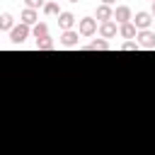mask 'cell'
<instances>
[{"label": "cell", "mask_w": 155, "mask_h": 155, "mask_svg": "<svg viewBox=\"0 0 155 155\" xmlns=\"http://www.w3.org/2000/svg\"><path fill=\"white\" fill-rule=\"evenodd\" d=\"M97 31H99V24H97L94 17H82V19H78V34H80V36L90 39V36H94Z\"/></svg>", "instance_id": "obj_1"}, {"label": "cell", "mask_w": 155, "mask_h": 155, "mask_svg": "<svg viewBox=\"0 0 155 155\" xmlns=\"http://www.w3.org/2000/svg\"><path fill=\"white\" fill-rule=\"evenodd\" d=\"M29 34H31V27H27V24H15V29L10 31V41L12 44H22V41H27L29 39Z\"/></svg>", "instance_id": "obj_2"}, {"label": "cell", "mask_w": 155, "mask_h": 155, "mask_svg": "<svg viewBox=\"0 0 155 155\" xmlns=\"http://www.w3.org/2000/svg\"><path fill=\"white\" fill-rule=\"evenodd\" d=\"M136 41H138V46H140V48H148V51H153V48H155V31H153V29L138 31Z\"/></svg>", "instance_id": "obj_3"}, {"label": "cell", "mask_w": 155, "mask_h": 155, "mask_svg": "<svg viewBox=\"0 0 155 155\" xmlns=\"http://www.w3.org/2000/svg\"><path fill=\"white\" fill-rule=\"evenodd\" d=\"M114 22L121 27V24H126V22H133V12H131V7L128 5H119L116 10H114Z\"/></svg>", "instance_id": "obj_4"}, {"label": "cell", "mask_w": 155, "mask_h": 155, "mask_svg": "<svg viewBox=\"0 0 155 155\" xmlns=\"http://www.w3.org/2000/svg\"><path fill=\"white\" fill-rule=\"evenodd\" d=\"M133 24H136V29L138 31H145V29H150V24H153V12H136V17H133Z\"/></svg>", "instance_id": "obj_5"}, {"label": "cell", "mask_w": 155, "mask_h": 155, "mask_svg": "<svg viewBox=\"0 0 155 155\" xmlns=\"http://www.w3.org/2000/svg\"><path fill=\"white\" fill-rule=\"evenodd\" d=\"M80 34H78V29H70V31H63L61 34V39H58V44L61 46H65V48H75L78 44H80V39H78Z\"/></svg>", "instance_id": "obj_6"}, {"label": "cell", "mask_w": 155, "mask_h": 155, "mask_svg": "<svg viewBox=\"0 0 155 155\" xmlns=\"http://www.w3.org/2000/svg\"><path fill=\"white\" fill-rule=\"evenodd\" d=\"M119 34V27H116V22L114 19H109V22H102L99 24V36L102 39H114Z\"/></svg>", "instance_id": "obj_7"}, {"label": "cell", "mask_w": 155, "mask_h": 155, "mask_svg": "<svg viewBox=\"0 0 155 155\" xmlns=\"http://www.w3.org/2000/svg\"><path fill=\"white\" fill-rule=\"evenodd\" d=\"M19 19H22V24L34 27V24H39V10H29V7H24V10L19 12Z\"/></svg>", "instance_id": "obj_8"}, {"label": "cell", "mask_w": 155, "mask_h": 155, "mask_svg": "<svg viewBox=\"0 0 155 155\" xmlns=\"http://www.w3.org/2000/svg\"><path fill=\"white\" fill-rule=\"evenodd\" d=\"M58 27H61L63 31H70V29L75 27V15H73V12H61V15H58Z\"/></svg>", "instance_id": "obj_9"}, {"label": "cell", "mask_w": 155, "mask_h": 155, "mask_svg": "<svg viewBox=\"0 0 155 155\" xmlns=\"http://www.w3.org/2000/svg\"><path fill=\"white\" fill-rule=\"evenodd\" d=\"M119 36H121V39H128V41H133V39L138 36V29H136V24H133V22H126V24H121V27H119Z\"/></svg>", "instance_id": "obj_10"}, {"label": "cell", "mask_w": 155, "mask_h": 155, "mask_svg": "<svg viewBox=\"0 0 155 155\" xmlns=\"http://www.w3.org/2000/svg\"><path fill=\"white\" fill-rule=\"evenodd\" d=\"M94 19H99V24L114 19V7H109V5H97V15H94Z\"/></svg>", "instance_id": "obj_11"}, {"label": "cell", "mask_w": 155, "mask_h": 155, "mask_svg": "<svg viewBox=\"0 0 155 155\" xmlns=\"http://www.w3.org/2000/svg\"><path fill=\"white\" fill-rule=\"evenodd\" d=\"M31 36H34L36 41H44V39H48V24H46V22H39V24H34V27H31Z\"/></svg>", "instance_id": "obj_12"}, {"label": "cell", "mask_w": 155, "mask_h": 155, "mask_svg": "<svg viewBox=\"0 0 155 155\" xmlns=\"http://www.w3.org/2000/svg\"><path fill=\"white\" fill-rule=\"evenodd\" d=\"M82 48H85V51H107V48H109V41L99 36V39H92V41H90L87 46H82Z\"/></svg>", "instance_id": "obj_13"}, {"label": "cell", "mask_w": 155, "mask_h": 155, "mask_svg": "<svg viewBox=\"0 0 155 155\" xmlns=\"http://www.w3.org/2000/svg\"><path fill=\"white\" fill-rule=\"evenodd\" d=\"M0 29H2V31H12V29H15V17H12L10 12H2V15H0Z\"/></svg>", "instance_id": "obj_14"}, {"label": "cell", "mask_w": 155, "mask_h": 155, "mask_svg": "<svg viewBox=\"0 0 155 155\" xmlns=\"http://www.w3.org/2000/svg\"><path fill=\"white\" fill-rule=\"evenodd\" d=\"M46 17H58L61 15V7H58V2H53V0H48L46 5H44V10H41Z\"/></svg>", "instance_id": "obj_15"}, {"label": "cell", "mask_w": 155, "mask_h": 155, "mask_svg": "<svg viewBox=\"0 0 155 155\" xmlns=\"http://www.w3.org/2000/svg\"><path fill=\"white\" fill-rule=\"evenodd\" d=\"M36 48H39V51H53V48H56V41L48 36V39H44V41H36Z\"/></svg>", "instance_id": "obj_16"}, {"label": "cell", "mask_w": 155, "mask_h": 155, "mask_svg": "<svg viewBox=\"0 0 155 155\" xmlns=\"http://www.w3.org/2000/svg\"><path fill=\"white\" fill-rule=\"evenodd\" d=\"M46 2L48 0H24V7H29V10H44Z\"/></svg>", "instance_id": "obj_17"}, {"label": "cell", "mask_w": 155, "mask_h": 155, "mask_svg": "<svg viewBox=\"0 0 155 155\" xmlns=\"http://www.w3.org/2000/svg\"><path fill=\"white\" fill-rule=\"evenodd\" d=\"M140 46H138V41H124L121 44V51H138Z\"/></svg>", "instance_id": "obj_18"}, {"label": "cell", "mask_w": 155, "mask_h": 155, "mask_svg": "<svg viewBox=\"0 0 155 155\" xmlns=\"http://www.w3.org/2000/svg\"><path fill=\"white\" fill-rule=\"evenodd\" d=\"M114 2H116V0H102V5H109V7H111Z\"/></svg>", "instance_id": "obj_19"}, {"label": "cell", "mask_w": 155, "mask_h": 155, "mask_svg": "<svg viewBox=\"0 0 155 155\" xmlns=\"http://www.w3.org/2000/svg\"><path fill=\"white\" fill-rule=\"evenodd\" d=\"M153 19H155V5H153Z\"/></svg>", "instance_id": "obj_20"}, {"label": "cell", "mask_w": 155, "mask_h": 155, "mask_svg": "<svg viewBox=\"0 0 155 155\" xmlns=\"http://www.w3.org/2000/svg\"><path fill=\"white\" fill-rule=\"evenodd\" d=\"M68 2H78V0H68Z\"/></svg>", "instance_id": "obj_21"}, {"label": "cell", "mask_w": 155, "mask_h": 155, "mask_svg": "<svg viewBox=\"0 0 155 155\" xmlns=\"http://www.w3.org/2000/svg\"><path fill=\"white\" fill-rule=\"evenodd\" d=\"M150 2H153V5H155V0H150Z\"/></svg>", "instance_id": "obj_22"}]
</instances>
